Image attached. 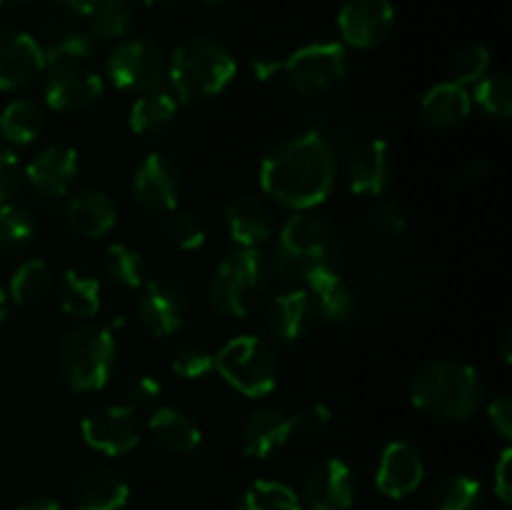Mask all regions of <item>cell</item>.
<instances>
[{
    "label": "cell",
    "instance_id": "obj_1",
    "mask_svg": "<svg viewBox=\"0 0 512 510\" xmlns=\"http://www.w3.org/2000/svg\"><path fill=\"white\" fill-rule=\"evenodd\" d=\"M338 175V153L313 128L280 140L260 163V188L283 208L313 210L325 203Z\"/></svg>",
    "mask_w": 512,
    "mask_h": 510
},
{
    "label": "cell",
    "instance_id": "obj_2",
    "mask_svg": "<svg viewBox=\"0 0 512 510\" xmlns=\"http://www.w3.org/2000/svg\"><path fill=\"white\" fill-rule=\"evenodd\" d=\"M485 385L480 373L463 360H435L415 375L410 403L443 423H465L483 408Z\"/></svg>",
    "mask_w": 512,
    "mask_h": 510
},
{
    "label": "cell",
    "instance_id": "obj_3",
    "mask_svg": "<svg viewBox=\"0 0 512 510\" xmlns=\"http://www.w3.org/2000/svg\"><path fill=\"white\" fill-rule=\"evenodd\" d=\"M343 258L338 233L310 210L290 215L275 243L270 270L293 285H303L318 268H338Z\"/></svg>",
    "mask_w": 512,
    "mask_h": 510
},
{
    "label": "cell",
    "instance_id": "obj_4",
    "mask_svg": "<svg viewBox=\"0 0 512 510\" xmlns=\"http://www.w3.org/2000/svg\"><path fill=\"white\" fill-rule=\"evenodd\" d=\"M238 65L233 53L213 38H188L168 60V88L180 103L215 98L233 83Z\"/></svg>",
    "mask_w": 512,
    "mask_h": 510
},
{
    "label": "cell",
    "instance_id": "obj_5",
    "mask_svg": "<svg viewBox=\"0 0 512 510\" xmlns=\"http://www.w3.org/2000/svg\"><path fill=\"white\" fill-rule=\"evenodd\" d=\"M115 360H118V340L110 325L80 323L60 340V378L75 393H93L105 388L115 370Z\"/></svg>",
    "mask_w": 512,
    "mask_h": 510
},
{
    "label": "cell",
    "instance_id": "obj_6",
    "mask_svg": "<svg viewBox=\"0 0 512 510\" xmlns=\"http://www.w3.org/2000/svg\"><path fill=\"white\" fill-rule=\"evenodd\" d=\"M270 265L258 248H235L225 255L210 280V303L220 318H248L265 303Z\"/></svg>",
    "mask_w": 512,
    "mask_h": 510
},
{
    "label": "cell",
    "instance_id": "obj_7",
    "mask_svg": "<svg viewBox=\"0 0 512 510\" xmlns=\"http://www.w3.org/2000/svg\"><path fill=\"white\" fill-rule=\"evenodd\" d=\"M215 370L245 398H263L278 385V360L273 348L258 335L228 340L215 353Z\"/></svg>",
    "mask_w": 512,
    "mask_h": 510
},
{
    "label": "cell",
    "instance_id": "obj_8",
    "mask_svg": "<svg viewBox=\"0 0 512 510\" xmlns=\"http://www.w3.org/2000/svg\"><path fill=\"white\" fill-rule=\"evenodd\" d=\"M283 75L298 95L320 98L338 88L348 75V50L333 40L303 45L285 58Z\"/></svg>",
    "mask_w": 512,
    "mask_h": 510
},
{
    "label": "cell",
    "instance_id": "obj_9",
    "mask_svg": "<svg viewBox=\"0 0 512 510\" xmlns=\"http://www.w3.org/2000/svg\"><path fill=\"white\" fill-rule=\"evenodd\" d=\"M108 78L125 93H148L168 85V58L163 48L148 38L123 40L108 55Z\"/></svg>",
    "mask_w": 512,
    "mask_h": 510
},
{
    "label": "cell",
    "instance_id": "obj_10",
    "mask_svg": "<svg viewBox=\"0 0 512 510\" xmlns=\"http://www.w3.org/2000/svg\"><path fill=\"white\" fill-rule=\"evenodd\" d=\"M105 83L88 63L45 65V103L55 113H80L98 103Z\"/></svg>",
    "mask_w": 512,
    "mask_h": 510
},
{
    "label": "cell",
    "instance_id": "obj_11",
    "mask_svg": "<svg viewBox=\"0 0 512 510\" xmlns=\"http://www.w3.org/2000/svg\"><path fill=\"white\" fill-rule=\"evenodd\" d=\"M80 435L88 448L110 458L130 453L140 443L138 410L130 405H105L93 410L80 423Z\"/></svg>",
    "mask_w": 512,
    "mask_h": 510
},
{
    "label": "cell",
    "instance_id": "obj_12",
    "mask_svg": "<svg viewBox=\"0 0 512 510\" xmlns=\"http://www.w3.org/2000/svg\"><path fill=\"white\" fill-rule=\"evenodd\" d=\"M138 318L160 338L178 333L188 318V293L175 280H145L138 295Z\"/></svg>",
    "mask_w": 512,
    "mask_h": 510
},
{
    "label": "cell",
    "instance_id": "obj_13",
    "mask_svg": "<svg viewBox=\"0 0 512 510\" xmlns=\"http://www.w3.org/2000/svg\"><path fill=\"white\" fill-rule=\"evenodd\" d=\"M180 170L168 155L148 153L133 173L135 203L148 213H165L178 208L180 200Z\"/></svg>",
    "mask_w": 512,
    "mask_h": 510
},
{
    "label": "cell",
    "instance_id": "obj_14",
    "mask_svg": "<svg viewBox=\"0 0 512 510\" xmlns=\"http://www.w3.org/2000/svg\"><path fill=\"white\" fill-rule=\"evenodd\" d=\"M338 30L353 48H378L393 35L395 8L390 0H343Z\"/></svg>",
    "mask_w": 512,
    "mask_h": 510
},
{
    "label": "cell",
    "instance_id": "obj_15",
    "mask_svg": "<svg viewBox=\"0 0 512 510\" xmlns=\"http://www.w3.org/2000/svg\"><path fill=\"white\" fill-rule=\"evenodd\" d=\"M395 178V158L388 140L370 138L350 153L345 165L348 188L360 198H380Z\"/></svg>",
    "mask_w": 512,
    "mask_h": 510
},
{
    "label": "cell",
    "instance_id": "obj_16",
    "mask_svg": "<svg viewBox=\"0 0 512 510\" xmlns=\"http://www.w3.org/2000/svg\"><path fill=\"white\" fill-rule=\"evenodd\" d=\"M80 173V155L70 145L55 143L25 165V183L43 200H63Z\"/></svg>",
    "mask_w": 512,
    "mask_h": 510
},
{
    "label": "cell",
    "instance_id": "obj_17",
    "mask_svg": "<svg viewBox=\"0 0 512 510\" xmlns=\"http://www.w3.org/2000/svg\"><path fill=\"white\" fill-rule=\"evenodd\" d=\"M45 73V55L33 35L0 28V90H23Z\"/></svg>",
    "mask_w": 512,
    "mask_h": 510
},
{
    "label": "cell",
    "instance_id": "obj_18",
    "mask_svg": "<svg viewBox=\"0 0 512 510\" xmlns=\"http://www.w3.org/2000/svg\"><path fill=\"white\" fill-rule=\"evenodd\" d=\"M303 510H350L355 503V478L345 460L328 458L310 470L303 488Z\"/></svg>",
    "mask_w": 512,
    "mask_h": 510
},
{
    "label": "cell",
    "instance_id": "obj_19",
    "mask_svg": "<svg viewBox=\"0 0 512 510\" xmlns=\"http://www.w3.org/2000/svg\"><path fill=\"white\" fill-rule=\"evenodd\" d=\"M425 478V463L418 448H413L405 440L385 445L380 453L378 470H375V485L385 498H408L410 493L420 488Z\"/></svg>",
    "mask_w": 512,
    "mask_h": 510
},
{
    "label": "cell",
    "instance_id": "obj_20",
    "mask_svg": "<svg viewBox=\"0 0 512 510\" xmlns=\"http://www.w3.org/2000/svg\"><path fill=\"white\" fill-rule=\"evenodd\" d=\"M315 310L310 303L305 288H290L285 293L275 295L265 305V330L273 335L278 343L293 345L308 335L310 325H313Z\"/></svg>",
    "mask_w": 512,
    "mask_h": 510
},
{
    "label": "cell",
    "instance_id": "obj_21",
    "mask_svg": "<svg viewBox=\"0 0 512 510\" xmlns=\"http://www.w3.org/2000/svg\"><path fill=\"white\" fill-rule=\"evenodd\" d=\"M293 418L280 408H260L240 430V448L248 458L265 460L293 438Z\"/></svg>",
    "mask_w": 512,
    "mask_h": 510
},
{
    "label": "cell",
    "instance_id": "obj_22",
    "mask_svg": "<svg viewBox=\"0 0 512 510\" xmlns=\"http://www.w3.org/2000/svg\"><path fill=\"white\" fill-rule=\"evenodd\" d=\"M300 288H305L315 315L328 323H348L355 313V293L338 268H318Z\"/></svg>",
    "mask_w": 512,
    "mask_h": 510
},
{
    "label": "cell",
    "instance_id": "obj_23",
    "mask_svg": "<svg viewBox=\"0 0 512 510\" xmlns=\"http://www.w3.org/2000/svg\"><path fill=\"white\" fill-rule=\"evenodd\" d=\"M130 488L123 475L110 468H90L75 478L70 490L73 510H123Z\"/></svg>",
    "mask_w": 512,
    "mask_h": 510
},
{
    "label": "cell",
    "instance_id": "obj_24",
    "mask_svg": "<svg viewBox=\"0 0 512 510\" xmlns=\"http://www.w3.org/2000/svg\"><path fill=\"white\" fill-rule=\"evenodd\" d=\"M225 225L238 248H260L275 233L273 213L253 195H240L225 205Z\"/></svg>",
    "mask_w": 512,
    "mask_h": 510
},
{
    "label": "cell",
    "instance_id": "obj_25",
    "mask_svg": "<svg viewBox=\"0 0 512 510\" xmlns=\"http://www.w3.org/2000/svg\"><path fill=\"white\" fill-rule=\"evenodd\" d=\"M65 223L80 238H105L118 223V210L103 190H83L65 203Z\"/></svg>",
    "mask_w": 512,
    "mask_h": 510
},
{
    "label": "cell",
    "instance_id": "obj_26",
    "mask_svg": "<svg viewBox=\"0 0 512 510\" xmlns=\"http://www.w3.org/2000/svg\"><path fill=\"white\" fill-rule=\"evenodd\" d=\"M473 108V98L465 85L455 83V80H445V83L433 85L428 93L420 100V118L430 125V128H455L463 123Z\"/></svg>",
    "mask_w": 512,
    "mask_h": 510
},
{
    "label": "cell",
    "instance_id": "obj_27",
    "mask_svg": "<svg viewBox=\"0 0 512 510\" xmlns=\"http://www.w3.org/2000/svg\"><path fill=\"white\" fill-rule=\"evenodd\" d=\"M178 108L180 100L175 98L168 85L140 93L135 98L133 108H130V128H133V133L143 135V138H160V135L173 128L175 118H178Z\"/></svg>",
    "mask_w": 512,
    "mask_h": 510
},
{
    "label": "cell",
    "instance_id": "obj_28",
    "mask_svg": "<svg viewBox=\"0 0 512 510\" xmlns=\"http://www.w3.org/2000/svg\"><path fill=\"white\" fill-rule=\"evenodd\" d=\"M148 433L168 453H193L203 440L200 425L178 408H155L148 420Z\"/></svg>",
    "mask_w": 512,
    "mask_h": 510
},
{
    "label": "cell",
    "instance_id": "obj_29",
    "mask_svg": "<svg viewBox=\"0 0 512 510\" xmlns=\"http://www.w3.org/2000/svg\"><path fill=\"white\" fill-rule=\"evenodd\" d=\"M45 55V65L50 63H88L95 53V43L85 30L73 23H53L45 28L43 40H38Z\"/></svg>",
    "mask_w": 512,
    "mask_h": 510
},
{
    "label": "cell",
    "instance_id": "obj_30",
    "mask_svg": "<svg viewBox=\"0 0 512 510\" xmlns=\"http://www.w3.org/2000/svg\"><path fill=\"white\" fill-rule=\"evenodd\" d=\"M60 308L73 318H93L98 315L103 295H100L98 278L85 270H68L58 285Z\"/></svg>",
    "mask_w": 512,
    "mask_h": 510
},
{
    "label": "cell",
    "instance_id": "obj_31",
    "mask_svg": "<svg viewBox=\"0 0 512 510\" xmlns=\"http://www.w3.org/2000/svg\"><path fill=\"white\" fill-rule=\"evenodd\" d=\"M45 125L43 108L30 98L8 103L0 113V135L13 145H30L40 138Z\"/></svg>",
    "mask_w": 512,
    "mask_h": 510
},
{
    "label": "cell",
    "instance_id": "obj_32",
    "mask_svg": "<svg viewBox=\"0 0 512 510\" xmlns=\"http://www.w3.org/2000/svg\"><path fill=\"white\" fill-rule=\"evenodd\" d=\"M53 288V273L48 263L40 258H30L15 268L8 283V298L15 305H35L45 298Z\"/></svg>",
    "mask_w": 512,
    "mask_h": 510
},
{
    "label": "cell",
    "instance_id": "obj_33",
    "mask_svg": "<svg viewBox=\"0 0 512 510\" xmlns=\"http://www.w3.org/2000/svg\"><path fill=\"white\" fill-rule=\"evenodd\" d=\"M483 488L468 475H448L433 490L430 510H480Z\"/></svg>",
    "mask_w": 512,
    "mask_h": 510
},
{
    "label": "cell",
    "instance_id": "obj_34",
    "mask_svg": "<svg viewBox=\"0 0 512 510\" xmlns=\"http://www.w3.org/2000/svg\"><path fill=\"white\" fill-rule=\"evenodd\" d=\"M235 510H303L300 495L280 480H255Z\"/></svg>",
    "mask_w": 512,
    "mask_h": 510
},
{
    "label": "cell",
    "instance_id": "obj_35",
    "mask_svg": "<svg viewBox=\"0 0 512 510\" xmlns=\"http://www.w3.org/2000/svg\"><path fill=\"white\" fill-rule=\"evenodd\" d=\"M470 98L480 105L483 113H488L490 118L508 120L512 115V83L503 70H495V73H485L483 78L475 83V90Z\"/></svg>",
    "mask_w": 512,
    "mask_h": 510
},
{
    "label": "cell",
    "instance_id": "obj_36",
    "mask_svg": "<svg viewBox=\"0 0 512 510\" xmlns=\"http://www.w3.org/2000/svg\"><path fill=\"white\" fill-rule=\"evenodd\" d=\"M103 270L120 288H140L145 283V263L138 250L125 243H113L103 253Z\"/></svg>",
    "mask_w": 512,
    "mask_h": 510
},
{
    "label": "cell",
    "instance_id": "obj_37",
    "mask_svg": "<svg viewBox=\"0 0 512 510\" xmlns=\"http://www.w3.org/2000/svg\"><path fill=\"white\" fill-rule=\"evenodd\" d=\"M35 220L28 208L18 203H0V253H18L33 240Z\"/></svg>",
    "mask_w": 512,
    "mask_h": 510
},
{
    "label": "cell",
    "instance_id": "obj_38",
    "mask_svg": "<svg viewBox=\"0 0 512 510\" xmlns=\"http://www.w3.org/2000/svg\"><path fill=\"white\" fill-rule=\"evenodd\" d=\"M88 18L95 38L120 40L133 25V8L128 0H98Z\"/></svg>",
    "mask_w": 512,
    "mask_h": 510
},
{
    "label": "cell",
    "instance_id": "obj_39",
    "mask_svg": "<svg viewBox=\"0 0 512 510\" xmlns=\"http://www.w3.org/2000/svg\"><path fill=\"white\" fill-rule=\"evenodd\" d=\"M165 233L168 238L178 245L180 250H188V253H195L205 245L208 240V233H205L203 220L198 218L190 210H170L168 218H165Z\"/></svg>",
    "mask_w": 512,
    "mask_h": 510
},
{
    "label": "cell",
    "instance_id": "obj_40",
    "mask_svg": "<svg viewBox=\"0 0 512 510\" xmlns=\"http://www.w3.org/2000/svg\"><path fill=\"white\" fill-rule=\"evenodd\" d=\"M453 80L460 85H475L490 70V50L483 43H470L455 53L453 63Z\"/></svg>",
    "mask_w": 512,
    "mask_h": 510
},
{
    "label": "cell",
    "instance_id": "obj_41",
    "mask_svg": "<svg viewBox=\"0 0 512 510\" xmlns=\"http://www.w3.org/2000/svg\"><path fill=\"white\" fill-rule=\"evenodd\" d=\"M173 373L183 380L205 378L210 370H215V353L203 343H190L178 350V355L170 363Z\"/></svg>",
    "mask_w": 512,
    "mask_h": 510
},
{
    "label": "cell",
    "instance_id": "obj_42",
    "mask_svg": "<svg viewBox=\"0 0 512 510\" xmlns=\"http://www.w3.org/2000/svg\"><path fill=\"white\" fill-rule=\"evenodd\" d=\"M370 223L388 240H400L405 235V230H408V218H405L400 205L393 203V200H378L373 213H370Z\"/></svg>",
    "mask_w": 512,
    "mask_h": 510
},
{
    "label": "cell",
    "instance_id": "obj_43",
    "mask_svg": "<svg viewBox=\"0 0 512 510\" xmlns=\"http://www.w3.org/2000/svg\"><path fill=\"white\" fill-rule=\"evenodd\" d=\"M25 183V168L18 155L0 148V203H10Z\"/></svg>",
    "mask_w": 512,
    "mask_h": 510
},
{
    "label": "cell",
    "instance_id": "obj_44",
    "mask_svg": "<svg viewBox=\"0 0 512 510\" xmlns=\"http://www.w3.org/2000/svg\"><path fill=\"white\" fill-rule=\"evenodd\" d=\"M163 395V385L153 375H140L128 385V405L133 410H150L158 405Z\"/></svg>",
    "mask_w": 512,
    "mask_h": 510
},
{
    "label": "cell",
    "instance_id": "obj_45",
    "mask_svg": "<svg viewBox=\"0 0 512 510\" xmlns=\"http://www.w3.org/2000/svg\"><path fill=\"white\" fill-rule=\"evenodd\" d=\"M333 420V410L325 403H310L293 415V428L300 433H320Z\"/></svg>",
    "mask_w": 512,
    "mask_h": 510
},
{
    "label": "cell",
    "instance_id": "obj_46",
    "mask_svg": "<svg viewBox=\"0 0 512 510\" xmlns=\"http://www.w3.org/2000/svg\"><path fill=\"white\" fill-rule=\"evenodd\" d=\"M488 420L503 440L512 438V400L510 395H498L488 403Z\"/></svg>",
    "mask_w": 512,
    "mask_h": 510
},
{
    "label": "cell",
    "instance_id": "obj_47",
    "mask_svg": "<svg viewBox=\"0 0 512 510\" xmlns=\"http://www.w3.org/2000/svg\"><path fill=\"white\" fill-rule=\"evenodd\" d=\"M510 470H512V450L505 448L503 453H500L498 463H495V468H493V490H495V495H498L500 503H503V505L512 503Z\"/></svg>",
    "mask_w": 512,
    "mask_h": 510
},
{
    "label": "cell",
    "instance_id": "obj_48",
    "mask_svg": "<svg viewBox=\"0 0 512 510\" xmlns=\"http://www.w3.org/2000/svg\"><path fill=\"white\" fill-rule=\"evenodd\" d=\"M283 63H285V58H280V55L258 53L250 58V70H253L255 80H260V83H268V80L283 75Z\"/></svg>",
    "mask_w": 512,
    "mask_h": 510
},
{
    "label": "cell",
    "instance_id": "obj_49",
    "mask_svg": "<svg viewBox=\"0 0 512 510\" xmlns=\"http://www.w3.org/2000/svg\"><path fill=\"white\" fill-rule=\"evenodd\" d=\"M15 510H60V503L50 495H33V498H25Z\"/></svg>",
    "mask_w": 512,
    "mask_h": 510
},
{
    "label": "cell",
    "instance_id": "obj_50",
    "mask_svg": "<svg viewBox=\"0 0 512 510\" xmlns=\"http://www.w3.org/2000/svg\"><path fill=\"white\" fill-rule=\"evenodd\" d=\"M58 3L75 15H90L98 0H58Z\"/></svg>",
    "mask_w": 512,
    "mask_h": 510
},
{
    "label": "cell",
    "instance_id": "obj_51",
    "mask_svg": "<svg viewBox=\"0 0 512 510\" xmlns=\"http://www.w3.org/2000/svg\"><path fill=\"white\" fill-rule=\"evenodd\" d=\"M5 315H8V293L0 288V325H3Z\"/></svg>",
    "mask_w": 512,
    "mask_h": 510
},
{
    "label": "cell",
    "instance_id": "obj_52",
    "mask_svg": "<svg viewBox=\"0 0 512 510\" xmlns=\"http://www.w3.org/2000/svg\"><path fill=\"white\" fill-rule=\"evenodd\" d=\"M143 3L150 5V8H163V5L175 3V0H143Z\"/></svg>",
    "mask_w": 512,
    "mask_h": 510
},
{
    "label": "cell",
    "instance_id": "obj_53",
    "mask_svg": "<svg viewBox=\"0 0 512 510\" xmlns=\"http://www.w3.org/2000/svg\"><path fill=\"white\" fill-rule=\"evenodd\" d=\"M510 340H512V335H505V343H503V360H505V363H510Z\"/></svg>",
    "mask_w": 512,
    "mask_h": 510
},
{
    "label": "cell",
    "instance_id": "obj_54",
    "mask_svg": "<svg viewBox=\"0 0 512 510\" xmlns=\"http://www.w3.org/2000/svg\"><path fill=\"white\" fill-rule=\"evenodd\" d=\"M25 3V0H0V8H13V5Z\"/></svg>",
    "mask_w": 512,
    "mask_h": 510
},
{
    "label": "cell",
    "instance_id": "obj_55",
    "mask_svg": "<svg viewBox=\"0 0 512 510\" xmlns=\"http://www.w3.org/2000/svg\"><path fill=\"white\" fill-rule=\"evenodd\" d=\"M198 3H203V5H223V3H228V0H198Z\"/></svg>",
    "mask_w": 512,
    "mask_h": 510
}]
</instances>
